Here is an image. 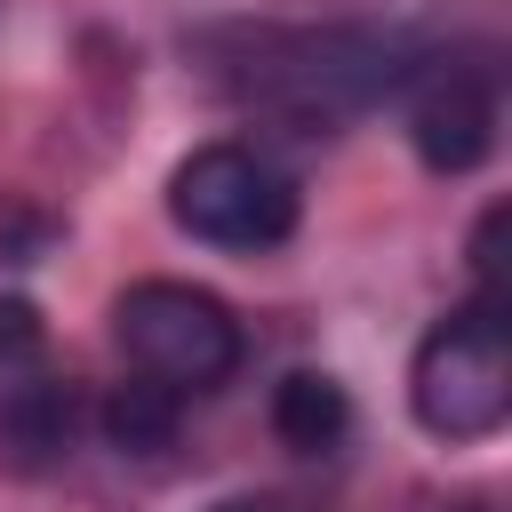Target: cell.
I'll use <instances>...</instances> for the list:
<instances>
[{
  "mask_svg": "<svg viewBox=\"0 0 512 512\" xmlns=\"http://www.w3.org/2000/svg\"><path fill=\"white\" fill-rule=\"evenodd\" d=\"M224 512H288V504H272V496H240V504H224Z\"/></svg>",
  "mask_w": 512,
  "mask_h": 512,
  "instance_id": "8fae6325",
  "label": "cell"
},
{
  "mask_svg": "<svg viewBox=\"0 0 512 512\" xmlns=\"http://www.w3.org/2000/svg\"><path fill=\"white\" fill-rule=\"evenodd\" d=\"M112 336H120L128 368L152 376V384H168L176 400L216 392L240 368V320H232V304L208 296V288H192V280H136L112 304Z\"/></svg>",
  "mask_w": 512,
  "mask_h": 512,
  "instance_id": "3957f363",
  "label": "cell"
},
{
  "mask_svg": "<svg viewBox=\"0 0 512 512\" xmlns=\"http://www.w3.org/2000/svg\"><path fill=\"white\" fill-rule=\"evenodd\" d=\"M72 424H80V392L56 384L48 368H24V376L0 384V448H8V464L40 472V464L72 456Z\"/></svg>",
  "mask_w": 512,
  "mask_h": 512,
  "instance_id": "8992f818",
  "label": "cell"
},
{
  "mask_svg": "<svg viewBox=\"0 0 512 512\" xmlns=\"http://www.w3.org/2000/svg\"><path fill=\"white\" fill-rule=\"evenodd\" d=\"M504 224H512V208H504V200L472 224V280H480V304H496V312H504V256H496Z\"/></svg>",
  "mask_w": 512,
  "mask_h": 512,
  "instance_id": "30bf717a",
  "label": "cell"
},
{
  "mask_svg": "<svg viewBox=\"0 0 512 512\" xmlns=\"http://www.w3.org/2000/svg\"><path fill=\"white\" fill-rule=\"evenodd\" d=\"M176 392L168 384H152V376H128L112 400H104V432H112V448L120 456H160L168 440H176Z\"/></svg>",
  "mask_w": 512,
  "mask_h": 512,
  "instance_id": "ba28073f",
  "label": "cell"
},
{
  "mask_svg": "<svg viewBox=\"0 0 512 512\" xmlns=\"http://www.w3.org/2000/svg\"><path fill=\"white\" fill-rule=\"evenodd\" d=\"M40 368V312L24 296H0V384Z\"/></svg>",
  "mask_w": 512,
  "mask_h": 512,
  "instance_id": "9c48e42d",
  "label": "cell"
},
{
  "mask_svg": "<svg viewBox=\"0 0 512 512\" xmlns=\"http://www.w3.org/2000/svg\"><path fill=\"white\" fill-rule=\"evenodd\" d=\"M400 80V48L384 32H256L248 40V64L232 72V88L280 120H296L304 136L368 112L384 88Z\"/></svg>",
  "mask_w": 512,
  "mask_h": 512,
  "instance_id": "6da1fadb",
  "label": "cell"
},
{
  "mask_svg": "<svg viewBox=\"0 0 512 512\" xmlns=\"http://www.w3.org/2000/svg\"><path fill=\"white\" fill-rule=\"evenodd\" d=\"M168 216L224 256H264L296 232V184L256 144H200L168 176Z\"/></svg>",
  "mask_w": 512,
  "mask_h": 512,
  "instance_id": "277c9868",
  "label": "cell"
},
{
  "mask_svg": "<svg viewBox=\"0 0 512 512\" xmlns=\"http://www.w3.org/2000/svg\"><path fill=\"white\" fill-rule=\"evenodd\" d=\"M272 432H280V448H296V456H336L344 432H352V400H344V384H336L328 368H296V376H280V392H272Z\"/></svg>",
  "mask_w": 512,
  "mask_h": 512,
  "instance_id": "52a82bcc",
  "label": "cell"
},
{
  "mask_svg": "<svg viewBox=\"0 0 512 512\" xmlns=\"http://www.w3.org/2000/svg\"><path fill=\"white\" fill-rule=\"evenodd\" d=\"M408 144L432 176H464L496 152V64L488 56H432L408 72Z\"/></svg>",
  "mask_w": 512,
  "mask_h": 512,
  "instance_id": "5b68a950",
  "label": "cell"
},
{
  "mask_svg": "<svg viewBox=\"0 0 512 512\" xmlns=\"http://www.w3.org/2000/svg\"><path fill=\"white\" fill-rule=\"evenodd\" d=\"M408 408L432 440L464 448V440H488L504 432L512 416V328L496 304H456L424 344H416V368H408Z\"/></svg>",
  "mask_w": 512,
  "mask_h": 512,
  "instance_id": "7a4b0ae2",
  "label": "cell"
}]
</instances>
